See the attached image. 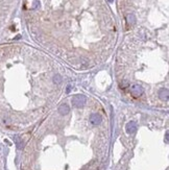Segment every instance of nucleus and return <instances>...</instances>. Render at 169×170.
<instances>
[{
    "label": "nucleus",
    "mask_w": 169,
    "mask_h": 170,
    "mask_svg": "<svg viewBox=\"0 0 169 170\" xmlns=\"http://www.w3.org/2000/svg\"><path fill=\"white\" fill-rule=\"evenodd\" d=\"M165 142L168 143V132H166V135H165Z\"/></svg>",
    "instance_id": "9d476101"
},
{
    "label": "nucleus",
    "mask_w": 169,
    "mask_h": 170,
    "mask_svg": "<svg viewBox=\"0 0 169 170\" xmlns=\"http://www.w3.org/2000/svg\"><path fill=\"white\" fill-rule=\"evenodd\" d=\"M159 97H160L162 100L167 101L168 98H169V91H168V89H166V88H162L160 91H159Z\"/></svg>",
    "instance_id": "39448f33"
},
{
    "label": "nucleus",
    "mask_w": 169,
    "mask_h": 170,
    "mask_svg": "<svg viewBox=\"0 0 169 170\" xmlns=\"http://www.w3.org/2000/svg\"><path fill=\"white\" fill-rule=\"evenodd\" d=\"M90 122L93 124V125H99L101 122H102V117L100 116V114H97V113H94L90 116Z\"/></svg>",
    "instance_id": "7ed1b4c3"
},
{
    "label": "nucleus",
    "mask_w": 169,
    "mask_h": 170,
    "mask_svg": "<svg viewBox=\"0 0 169 170\" xmlns=\"http://www.w3.org/2000/svg\"><path fill=\"white\" fill-rule=\"evenodd\" d=\"M69 112H70V108H69V106L67 103H63L59 106L58 108V113L63 115V116H65V115H68Z\"/></svg>",
    "instance_id": "423d86ee"
},
{
    "label": "nucleus",
    "mask_w": 169,
    "mask_h": 170,
    "mask_svg": "<svg viewBox=\"0 0 169 170\" xmlns=\"http://www.w3.org/2000/svg\"><path fill=\"white\" fill-rule=\"evenodd\" d=\"M62 81H63V79H62V76L59 75V74H56V75L53 77V82H54V84H57V85H58V84L62 83Z\"/></svg>",
    "instance_id": "6e6552de"
},
{
    "label": "nucleus",
    "mask_w": 169,
    "mask_h": 170,
    "mask_svg": "<svg viewBox=\"0 0 169 170\" xmlns=\"http://www.w3.org/2000/svg\"><path fill=\"white\" fill-rule=\"evenodd\" d=\"M125 131L127 134H135L136 131H137V124L136 122H134V121H130L127 124H126V126H125Z\"/></svg>",
    "instance_id": "20e7f679"
},
{
    "label": "nucleus",
    "mask_w": 169,
    "mask_h": 170,
    "mask_svg": "<svg viewBox=\"0 0 169 170\" xmlns=\"http://www.w3.org/2000/svg\"><path fill=\"white\" fill-rule=\"evenodd\" d=\"M87 102V97L84 95L77 94L75 96H73L71 99V103L74 108H83Z\"/></svg>",
    "instance_id": "f257e3e1"
},
{
    "label": "nucleus",
    "mask_w": 169,
    "mask_h": 170,
    "mask_svg": "<svg viewBox=\"0 0 169 170\" xmlns=\"http://www.w3.org/2000/svg\"><path fill=\"white\" fill-rule=\"evenodd\" d=\"M70 91H71V85H68V86H67V90H66V92H67V93H69Z\"/></svg>",
    "instance_id": "1a4fd4ad"
},
{
    "label": "nucleus",
    "mask_w": 169,
    "mask_h": 170,
    "mask_svg": "<svg viewBox=\"0 0 169 170\" xmlns=\"http://www.w3.org/2000/svg\"><path fill=\"white\" fill-rule=\"evenodd\" d=\"M108 1L110 2V3H113V2H114V0H108Z\"/></svg>",
    "instance_id": "9b49d317"
},
{
    "label": "nucleus",
    "mask_w": 169,
    "mask_h": 170,
    "mask_svg": "<svg viewBox=\"0 0 169 170\" xmlns=\"http://www.w3.org/2000/svg\"><path fill=\"white\" fill-rule=\"evenodd\" d=\"M130 91H131V94H132L133 97L138 98V97H140L141 95L143 94V88H142V86H140V85L135 84V85H133V86L131 87Z\"/></svg>",
    "instance_id": "f03ea898"
},
{
    "label": "nucleus",
    "mask_w": 169,
    "mask_h": 170,
    "mask_svg": "<svg viewBox=\"0 0 169 170\" xmlns=\"http://www.w3.org/2000/svg\"><path fill=\"white\" fill-rule=\"evenodd\" d=\"M126 19H127V22L130 24H135V22H136V17H135V15H134V14L127 15Z\"/></svg>",
    "instance_id": "0eeeda50"
}]
</instances>
